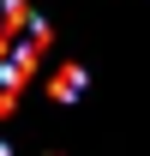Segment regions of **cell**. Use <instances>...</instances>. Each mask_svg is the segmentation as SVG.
<instances>
[{
	"mask_svg": "<svg viewBox=\"0 0 150 156\" xmlns=\"http://www.w3.org/2000/svg\"><path fill=\"white\" fill-rule=\"evenodd\" d=\"M42 54H48V24L24 0H0V72L30 78Z\"/></svg>",
	"mask_w": 150,
	"mask_h": 156,
	"instance_id": "6da1fadb",
	"label": "cell"
},
{
	"mask_svg": "<svg viewBox=\"0 0 150 156\" xmlns=\"http://www.w3.org/2000/svg\"><path fill=\"white\" fill-rule=\"evenodd\" d=\"M78 90H84V72H78V66H60V72H54V96H60V102H72Z\"/></svg>",
	"mask_w": 150,
	"mask_h": 156,
	"instance_id": "7a4b0ae2",
	"label": "cell"
},
{
	"mask_svg": "<svg viewBox=\"0 0 150 156\" xmlns=\"http://www.w3.org/2000/svg\"><path fill=\"white\" fill-rule=\"evenodd\" d=\"M18 90H24V78L0 72V114H12V108H18Z\"/></svg>",
	"mask_w": 150,
	"mask_h": 156,
	"instance_id": "3957f363",
	"label": "cell"
},
{
	"mask_svg": "<svg viewBox=\"0 0 150 156\" xmlns=\"http://www.w3.org/2000/svg\"><path fill=\"white\" fill-rule=\"evenodd\" d=\"M0 156H12V150H6V144H0Z\"/></svg>",
	"mask_w": 150,
	"mask_h": 156,
	"instance_id": "277c9868",
	"label": "cell"
}]
</instances>
